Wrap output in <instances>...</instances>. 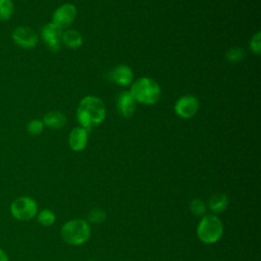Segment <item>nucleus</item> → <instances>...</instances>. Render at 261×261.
I'll use <instances>...</instances> for the list:
<instances>
[{
	"label": "nucleus",
	"instance_id": "obj_1",
	"mask_svg": "<svg viewBox=\"0 0 261 261\" xmlns=\"http://www.w3.org/2000/svg\"><path fill=\"white\" fill-rule=\"evenodd\" d=\"M106 114L104 102L94 95H87L82 98L75 112L79 125L88 130L100 125L105 120Z\"/></svg>",
	"mask_w": 261,
	"mask_h": 261
},
{
	"label": "nucleus",
	"instance_id": "obj_2",
	"mask_svg": "<svg viewBox=\"0 0 261 261\" xmlns=\"http://www.w3.org/2000/svg\"><path fill=\"white\" fill-rule=\"evenodd\" d=\"M129 93L137 103L152 106L161 98V88L159 84L150 76H141L132 83Z\"/></svg>",
	"mask_w": 261,
	"mask_h": 261
},
{
	"label": "nucleus",
	"instance_id": "obj_3",
	"mask_svg": "<svg viewBox=\"0 0 261 261\" xmlns=\"http://www.w3.org/2000/svg\"><path fill=\"white\" fill-rule=\"evenodd\" d=\"M62 240L72 246H80L85 244L91 236V228L88 221L75 218L66 221L61 227Z\"/></svg>",
	"mask_w": 261,
	"mask_h": 261
},
{
	"label": "nucleus",
	"instance_id": "obj_4",
	"mask_svg": "<svg viewBox=\"0 0 261 261\" xmlns=\"http://www.w3.org/2000/svg\"><path fill=\"white\" fill-rule=\"evenodd\" d=\"M199 240L207 245L218 242L223 234V223L215 214H207L202 217L197 226Z\"/></svg>",
	"mask_w": 261,
	"mask_h": 261
},
{
	"label": "nucleus",
	"instance_id": "obj_5",
	"mask_svg": "<svg viewBox=\"0 0 261 261\" xmlns=\"http://www.w3.org/2000/svg\"><path fill=\"white\" fill-rule=\"evenodd\" d=\"M9 211L14 219L18 221H29L36 217L38 213V204L32 197L20 196L11 202Z\"/></svg>",
	"mask_w": 261,
	"mask_h": 261
},
{
	"label": "nucleus",
	"instance_id": "obj_6",
	"mask_svg": "<svg viewBox=\"0 0 261 261\" xmlns=\"http://www.w3.org/2000/svg\"><path fill=\"white\" fill-rule=\"evenodd\" d=\"M200 108V102L194 95L187 94L177 98L173 105V110L176 116L182 119L194 117Z\"/></svg>",
	"mask_w": 261,
	"mask_h": 261
},
{
	"label": "nucleus",
	"instance_id": "obj_7",
	"mask_svg": "<svg viewBox=\"0 0 261 261\" xmlns=\"http://www.w3.org/2000/svg\"><path fill=\"white\" fill-rule=\"evenodd\" d=\"M77 9L72 3H63L58 6L52 13L51 22L56 24L61 30L71 25L76 17Z\"/></svg>",
	"mask_w": 261,
	"mask_h": 261
},
{
	"label": "nucleus",
	"instance_id": "obj_8",
	"mask_svg": "<svg viewBox=\"0 0 261 261\" xmlns=\"http://www.w3.org/2000/svg\"><path fill=\"white\" fill-rule=\"evenodd\" d=\"M11 39L17 47L22 49H33L39 42L38 34L28 25L16 27L11 34Z\"/></svg>",
	"mask_w": 261,
	"mask_h": 261
},
{
	"label": "nucleus",
	"instance_id": "obj_9",
	"mask_svg": "<svg viewBox=\"0 0 261 261\" xmlns=\"http://www.w3.org/2000/svg\"><path fill=\"white\" fill-rule=\"evenodd\" d=\"M62 30L53 22H47L41 29L40 36L46 47L52 52H58L61 49Z\"/></svg>",
	"mask_w": 261,
	"mask_h": 261
},
{
	"label": "nucleus",
	"instance_id": "obj_10",
	"mask_svg": "<svg viewBox=\"0 0 261 261\" xmlns=\"http://www.w3.org/2000/svg\"><path fill=\"white\" fill-rule=\"evenodd\" d=\"M116 108L119 115L123 118H130L137 108V102L129 91H122L116 99Z\"/></svg>",
	"mask_w": 261,
	"mask_h": 261
},
{
	"label": "nucleus",
	"instance_id": "obj_11",
	"mask_svg": "<svg viewBox=\"0 0 261 261\" xmlns=\"http://www.w3.org/2000/svg\"><path fill=\"white\" fill-rule=\"evenodd\" d=\"M89 141V130L82 127V126H75L73 127L68 135V146L69 148L74 152H81L83 151Z\"/></svg>",
	"mask_w": 261,
	"mask_h": 261
},
{
	"label": "nucleus",
	"instance_id": "obj_12",
	"mask_svg": "<svg viewBox=\"0 0 261 261\" xmlns=\"http://www.w3.org/2000/svg\"><path fill=\"white\" fill-rule=\"evenodd\" d=\"M110 79L120 87H128L134 82V71L130 66L119 64L111 70Z\"/></svg>",
	"mask_w": 261,
	"mask_h": 261
},
{
	"label": "nucleus",
	"instance_id": "obj_13",
	"mask_svg": "<svg viewBox=\"0 0 261 261\" xmlns=\"http://www.w3.org/2000/svg\"><path fill=\"white\" fill-rule=\"evenodd\" d=\"M42 121H43L44 125L49 128L60 129L66 124L67 118H66L65 114H63L62 112L53 110V111H49V112L45 113Z\"/></svg>",
	"mask_w": 261,
	"mask_h": 261
},
{
	"label": "nucleus",
	"instance_id": "obj_14",
	"mask_svg": "<svg viewBox=\"0 0 261 261\" xmlns=\"http://www.w3.org/2000/svg\"><path fill=\"white\" fill-rule=\"evenodd\" d=\"M61 42L65 47L69 49H79L84 42L82 34L73 29H67L64 32H62L61 36Z\"/></svg>",
	"mask_w": 261,
	"mask_h": 261
},
{
	"label": "nucleus",
	"instance_id": "obj_15",
	"mask_svg": "<svg viewBox=\"0 0 261 261\" xmlns=\"http://www.w3.org/2000/svg\"><path fill=\"white\" fill-rule=\"evenodd\" d=\"M228 206V198L223 193H215L211 195L208 201V208L214 214L222 213Z\"/></svg>",
	"mask_w": 261,
	"mask_h": 261
},
{
	"label": "nucleus",
	"instance_id": "obj_16",
	"mask_svg": "<svg viewBox=\"0 0 261 261\" xmlns=\"http://www.w3.org/2000/svg\"><path fill=\"white\" fill-rule=\"evenodd\" d=\"M14 12V3L12 0H0V20L7 21Z\"/></svg>",
	"mask_w": 261,
	"mask_h": 261
},
{
	"label": "nucleus",
	"instance_id": "obj_17",
	"mask_svg": "<svg viewBox=\"0 0 261 261\" xmlns=\"http://www.w3.org/2000/svg\"><path fill=\"white\" fill-rule=\"evenodd\" d=\"M37 220L40 224L43 226H50L55 222L56 216L54 212L50 209H43L41 211H38L37 213Z\"/></svg>",
	"mask_w": 261,
	"mask_h": 261
},
{
	"label": "nucleus",
	"instance_id": "obj_18",
	"mask_svg": "<svg viewBox=\"0 0 261 261\" xmlns=\"http://www.w3.org/2000/svg\"><path fill=\"white\" fill-rule=\"evenodd\" d=\"M245 56L246 52L241 47H232L225 52V59L231 63L241 62L245 58Z\"/></svg>",
	"mask_w": 261,
	"mask_h": 261
},
{
	"label": "nucleus",
	"instance_id": "obj_19",
	"mask_svg": "<svg viewBox=\"0 0 261 261\" xmlns=\"http://www.w3.org/2000/svg\"><path fill=\"white\" fill-rule=\"evenodd\" d=\"M44 123L41 119H32L27 123V132L31 136H39L44 130Z\"/></svg>",
	"mask_w": 261,
	"mask_h": 261
},
{
	"label": "nucleus",
	"instance_id": "obj_20",
	"mask_svg": "<svg viewBox=\"0 0 261 261\" xmlns=\"http://www.w3.org/2000/svg\"><path fill=\"white\" fill-rule=\"evenodd\" d=\"M190 209L196 216H204L206 212V205L201 199H193L190 202Z\"/></svg>",
	"mask_w": 261,
	"mask_h": 261
},
{
	"label": "nucleus",
	"instance_id": "obj_21",
	"mask_svg": "<svg viewBox=\"0 0 261 261\" xmlns=\"http://www.w3.org/2000/svg\"><path fill=\"white\" fill-rule=\"evenodd\" d=\"M106 218V212L101 208H94L88 214V220L92 223H101Z\"/></svg>",
	"mask_w": 261,
	"mask_h": 261
},
{
	"label": "nucleus",
	"instance_id": "obj_22",
	"mask_svg": "<svg viewBox=\"0 0 261 261\" xmlns=\"http://www.w3.org/2000/svg\"><path fill=\"white\" fill-rule=\"evenodd\" d=\"M249 49L255 55H260L261 53V33L260 32L255 33L251 37L249 42Z\"/></svg>",
	"mask_w": 261,
	"mask_h": 261
},
{
	"label": "nucleus",
	"instance_id": "obj_23",
	"mask_svg": "<svg viewBox=\"0 0 261 261\" xmlns=\"http://www.w3.org/2000/svg\"><path fill=\"white\" fill-rule=\"evenodd\" d=\"M0 261H9L8 255L6 254V252L0 248Z\"/></svg>",
	"mask_w": 261,
	"mask_h": 261
}]
</instances>
